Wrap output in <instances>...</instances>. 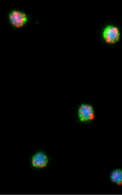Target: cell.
<instances>
[{
    "mask_svg": "<svg viewBox=\"0 0 122 195\" xmlns=\"http://www.w3.org/2000/svg\"><path fill=\"white\" fill-rule=\"evenodd\" d=\"M110 183L116 186H122V168L117 167L112 169L109 175Z\"/></svg>",
    "mask_w": 122,
    "mask_h": 195,
    "instance_id": "cell-5",
    "label": "cell"
},
{
    "mask_svg": "<svg viewBox=\"0 0 122 195\" xmlns=\"http://www.w3.org/2000/svg\"><path fill=\"white\" fill-rule=\"evenodd\" d=\"M95 108L91 103L86 101L79 102L76 106L74 115V122L84 125L91 124L96 117Z\"/></svg>",
    "mask_w": 122,
    "mask_h": 195,
    "instance_id": "cell-1",
    "label": "cell"
},
{
    "mask_svg": "<svg viewBox=\"0 0 122 195\" xmlns=\"http://www.w3.org/2000/svg\"><path fill=\"white\" fill-rule=\"evenodd\" d=\"M101 35L104 42L108 45H112L120 40L121 33L120 29L117 26L109 24L103 28Z\"/></svg>",
    "mask_w": 122,
    "mask_h": 195,
    "instance_id": "cell-4",
    "label": "cell"
},
{
    "mask_svg": "<svg viewBox=\"0 0 122 195\" xmlns=\"http://www.w3.org/2000/svg\"><path fill=\"white\" fill-rule=\"evenodd\" d=\"M6 20L11 28L16 30L23 28L31 21L32 16L19 9L12 8L8 12Z\"/></svg>",
    "mask_w": 122,
    "mask_h": 195,
    "instance_id": "cell-2",
    "label": "cell"
},
{
    "mask_svg": "<svg viewBox=\"0 0 122 195\" xmlns=\"http://www.w3.org/2000/svg\"><path fill=\"white\" fill-rule=\"evenodd\" d=\"M52 160L48 152L40 148L34 151L29 158L30 168L35 171H41L47 168Z\"/></svg>",
    "mask_w": 122,
    "mask_h": 195,
    "instance_id": "cell-3",
    "label": "cell"
}]
</instances>
